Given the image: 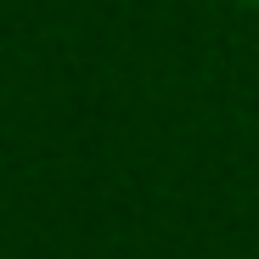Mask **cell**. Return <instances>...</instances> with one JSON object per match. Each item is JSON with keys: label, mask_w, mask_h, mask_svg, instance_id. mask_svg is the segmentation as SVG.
I'll use <instances>...</instances> for the list:
<instances>
[{"label": "cell", "mask_w": 259, "mask_h": 259, "mask_svg": "<svg viewBox=\"0 0 259 259\" xmlns=\"http://www.w3.org/2000/svg\"><path fill=\"white\" fill-rule=\"evenodd\" d=\"M242 6H259V0H242Z\"/></svg>", "instance_id": "cell-1"}]
</instances>
